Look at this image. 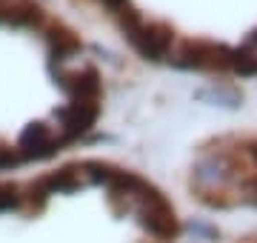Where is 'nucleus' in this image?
Returning a JSON list of instances; mask_svg holds the SVG:
<instances>
[{
    "instance_id": "1",
    "label": "nucleus",
    "mask_w": 257,
    "mask_h": 243,
    "mask_svg": "<svg viewBox=\"0 0 257 243\" xmlns=\"http://www.w3.org/2000/svg\"><path fill=\"white\" fill-rule=\"evenodd\" d=\"M111 86L97 43L57 0H0V175L89 152Z\"/></svg>"
},
{
    "instance_id": "3",
    "label": "nucleus",
    "mask_w": 257,
    "mask_h": 243,
    "mask_svg": "<svg viewBox=\"0 0 257 243\" xmlns=\"http://www.w3.org/2000/svg\"><path fill=\"white\" fill-rule=\"evenodd\" d=\"M135 63L192 77L257 75V0H63Z\"/></svg>"
},
{
    "instance_id": "4",
    "label": "nucleus",
    "mask_w": 257,
    "mask_h": 243,
    "mask_svg": "<svg viewBox=\"0 0 257 243\" xmlns=\"http://www.w3.org/2000/svg\"><path fill=\"white\" fill-rule=\"evenodd\" d=\"M186 192L214 212L257 206V132L200 143L186 166Z\"/></svg>"
},
{
    "instance_id": "2",
    "label": "nucleus",
    "mask_w": 257,
    "mask_h": 243,
    "mask_svg": "<svg viewBox=\"0 0 257 243\" xmlns=\"http://www.w3.org/2000/svg\"><path fill=\"white\" fill-rule=\"evenodd\" d=\"M183 215L146 169L103 152L0 175V243H183Z\"/></svg>"
},
{
    "instance_id": "5",
    "label": "nucleus",
    "mask_w": 257,
    "mask_h": 243,
    "mask_svg": "<svg viewBox=\"0 0 257 243\" xmlns=\"http://www.w3.org/2000/svg\"><path fill=\"white\" fill-rule=\"evenodd\" d=\"M246 243H257V240H246Z\"/></svg>"
}]
</instances>
